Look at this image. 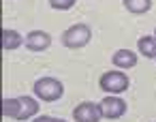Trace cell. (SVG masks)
<instances>
[{"instance_id":"obj_7","label":"cell","mask_w":156,"mask_h":122,"mask_svg":"<svg viewBox=\"0 0 156 122\" xmlns=\"http://www.w3.org/2000/svg\"><path fill=\"white\" fill-rule=\"evenodd\" d=\"M24 43H26V47H28L30 52H45V49L51 45V37H49V32H45V30H32V32L26 34Z\"/></svg>"},{"instance_id":"obj_3","label":"cell","mask_w":156,"mask_h":122,"mask_svg":"<svg viewBox=\"0 0 156 122\" xmlns=\"http://www.w3.org/2000/svg\"><path fill=\"white\" fill-rule=\"evenodd\" d=\"M98 86H101V90L107 92V94H120V92H124V90L130 86V79L126 77L124 71L115 69V71L103 73L101 79H98Z\"/></svg>"},{"instance_id":"obj_13","label":"cell","mask_w":156,"mask_h":122,"mask_svg":"<svg viewBox=\"0 0 156 122\" xmlns=\"http://www.w3.org/2000/svg\"><path fill=\"white\" fill-rule=\"evenodd\" d=\"M32 122H66V120H62V118H51V116H39V118H34Z\"/></svg>"},{"instance_id":"obj_5","label":"cell","mask_w":156,"mask_h":122,"mask_svg":"<svg viewBox=\"0 0 156 122\" xmlns=\"http://www.w3.org/2000/svg\"><path fill=\"white\" fill-rule=\"evenodd\" d=\"M98 107H101L103 118H107V120H118L126 113V101L120 96H105L98 103Z\"/></svg>"},{"instance_id":"obj_14","label":"cell","mask_w":156,"mask_h":122,"mask_svg":"<svg viewBox=\"0 0 156 122\" xmlns=\"http://www.w3.org/2000/svg\"><path fill=\"white\" fill-rule=\"evenodd\" d=\"M154 37H156V28H154Z\"/></svg>"},{"instance_id":"obj_1","label":"cell","mask_w":156,"mask_h":122,"mask_svg":"<svg viewBox=\"0 0 156 122\" xmlns=\"http://www.w3.org/2000/svg\"><path fill=\"white\" fill-rule=\"evenodd\" d=\"M2 113L13 120H28L39 113V101L32 96H9L2 101Z\"/></svg>"},{"instance_id":"obj_10","label":"cell","mask_w":156,"mask_h":122,"mask_svg":"<svg viewBox=\"0 0 156 122\" xmlns=\"http://www.w3.org/2000/svg\"><path fill=\"white\" fill-rule=\"evenodd\" d=\"M139 54L145 58H156V37H141L137 41Z\"/></svg>"},{"instance_id":"obj_2","label":"cell","mask_w":156,"mask_h":122,"mask_svg":"<svg viewBox=\"0 0 156 122\" xmlns=\"http://www.w3.org/2000/svg\"><path fill=\"white\" fill-rule=\"evenodd\" d=\"M34 94H37L41 101H45V103H54V101L62 99L64 86H62V81L56 79V77H41V79L34 81Z\"/></svg>"},{"instance_id":"obj_4","label":"cell","mask_w":156,"mask_h":122,"mask_svg":"<svg viewBox=\"0 0 156 122\" xmlns=\"http://www.w3.org/2000/svg\"><path fill=\"white\" fill-rule=\"evenodd\" d=\"M92 39V30L90 26L86 24H73L71 28H66L62 32V43L71 49H79V47H86Z\"/></svg>"},{"instance_id":"obj_9","label":"cell","mask_w":156,"mask_h":122,"mask_svg":"<svg viewBox=\"0 0 156 122\" xmlns=\"http://www.w3.org/2000/svg\"><path fill=\"white\" fill-rule=\"evenodd\" d=\"M20 45H22V34H20L17 30H13V28H5V30H2V49L13 52V49H17Z\"/></svg>"},{"instance_id":"obj_6","label":"cell","mask_w":156,"mask_h":122,"mask_svg":"<svg viewBox=\"0 0 156 122\" xmlns=\"http://www.w3.org/2000/svg\"><path fill=\"white\" fill-rule=\"evenodd\" d=\"M73 118H75V122H98L103 118V113H101L98 103L83 101L73 109Z\"/></svg>"},{"instance_id":"obj_11","label":"cell","mask_w":156,"mask_h":122,"mask_svg":"<svg viewBox=\"0 0 156 122\" xmlns=\"http://www.w3.org/2000/svg\"><path fill=\"white\" fill-rule=\"evenodd\" d=\"M124 7L130 13H147L152 7V0H124Z\"/></svg>"},{"instance_id":"obj_8","label":"cell","mask_w":156,"mask_h":122,"mask_svg":"<svg viewBox=\"0 0 156 122\" xmlns=\"http://www.w3.org/2000/svg\"><path fill=\"white\" fill-rule=\"evenodd\" d=\"M111 62L118 69H133L137 64V54L133 49H118V52H113Z\"/></svg>"},{"instance_id":"obj_12","label":"cell","mask_w":156,"mask_h":122,"mask_svg":"<svg viewBox=\"0 0 156 122\" xmlns=\"http://www.w3.org/2000/svg\"><path fill=\"white\" fill-rule=\"evenodd\" d=\"M77 0H49V7L56 9V11H66L71 7H75Z\"/></svg>"}]
</instances>
